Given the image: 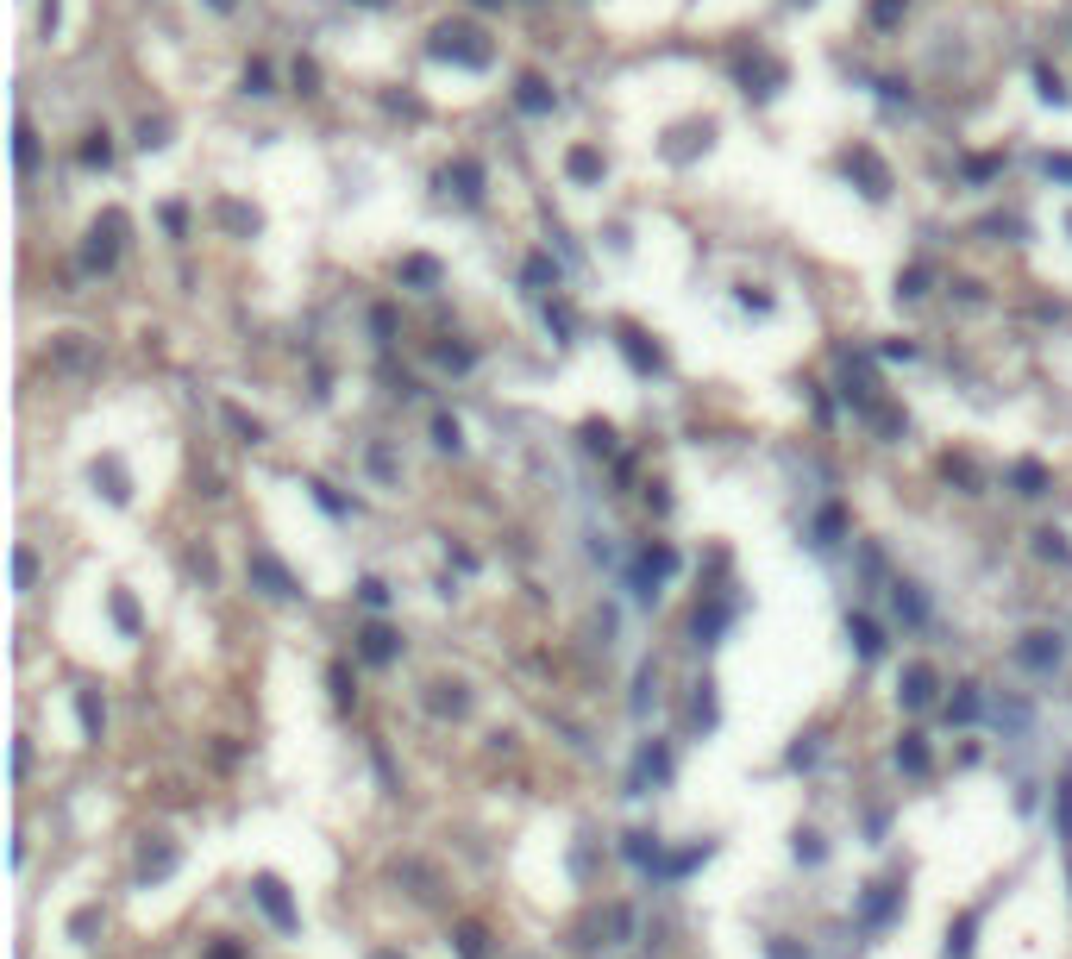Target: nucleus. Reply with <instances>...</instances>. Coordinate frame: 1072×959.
<instances>
[{"label": "nucleus", "instance_id": "50", "mask_svg": "<svg viewBox=\"0 0 1072 959\" xmlns=\"http://www.w3.org/2000/svg\"><path fill=\"white\" fill-rule=\"evenodd\" d=\"M1066 232H1072V214H1066Z\"/></svg>", "mask_w": 1072, "mask_h": 959}, {"label": "nucleus", "instance_id": "2", "mask_svg": "<svg viewBox=\"0 0 1072 959\" xmlns=\"http://www.w3.org/2000/svg\"><path fill=\"white\" fill-rule=\"evenodd\" d=\"M1060 659H1066V640L1054 634V627H1035V634L1016 640V665L1022 671H1060Z\"/></svg>", "mask_w": 1072, "mask_h": 959}, {"label": "nucleus", "instance_id": "46", "mask_svg": "<svg viewBox=\"0 0 1072 959\" xmlns=\"http://www.w3.org/2000/svg\"><path fill=\"white\" fill-rule=\"evenodd\" d=\"M370 959H402V953H395V947H377V953H370Z\"/></svg>", "mask_w": 1072, "mask_h": 959}, {"label": "nucleus", "instance_id": "25", "mask_svg": "<svg viewBox=\"0 0 1072 959\" xmlns=\"http://www.w3.org/2000/svg\"><path fill=\"white\" fill-rule=\"evenodd\" d=\"M903 13H910V0H872V26H878V32H891Z\"/></svg>", "mask_w": 1072, "mask_h": 959}, {"label": "nucleus", "instance_id": "16", "mask_svg": "<svg viewBox=\"0 0 1072 959\" xmlns=\"http://www.w3.org/2000/svg\"><path fill=\"white\" fill-rule=\"evenodd\" d=\"M897 884H872V897H866V922L878 928V922H891V909H897Z\"/></svg>", "mask_w": 1072, "mask_h": 959}, {"label": "nucleus", "instance_id": "40", "mask_svg": "<svg viewBox=\"0 0 1072 959\" xmlns=\"http://www.w3.org/2000/svg\"><path fill=\"white\" fill-rule=\"evenodd\" d=\"M370 471H377V477H383V483H389V477H395V458H389V452H383V446H370Z\"/></svg>", "mask_w": 1072, "mask_h": 959}, {"label": "nucleus", "instance_id": "1", "mask_svg": "<svg viewBox=\"0 0 1072 959\" xmlns=\"http://www.w3.org/2000/svg\"><path fill=\"white\" fill-rule=\"evenodd\" d=\"M433 57H458V63L483 69V63H489V44H483L477 26H439V32H433Z\"/></svg>", "mask_w": 1072, "mask_h": 959}, {"label": "nucleus", "instance_id": "21", "mask_svg": "<svg viewBox=\"0 0 1072 959\" xmlns=\"http://www.w3.org/2000/svg\"><path fill=\"white\" fill-rule=\"evenodd\" d=\"M665 771H671V753H665L659 740H652L646 753H640V778H634V784H646V778H665Z\"/></svg>", "mask_w": 1072, "mask_h": 959}, {"label": "nucleus", "instance_id": "47", "mask_svg": "<svg viewBox=\"0 0 1072 959\" xmlns=\"http://www.w3.org/2000/svg\"><path fill=\"white\" fill-rule=\"evenodd\" d=\"M207 7H220V13H232V7H239V0H207Z\"/></svg>", "mask_w": 1072, "mask_h": 959}, {"label": "nucleus", "instance_id": "19", "mask_svg": "<svg viewBox=\"0 0 1072 959\" xmlns=\"http://www.w3.org/2000/svg\"><path fill=\"white\" fill-rule=\"evenodd\" d=\"M740 76H747V82H759V95H772V88H778V82H784V69H778V63H772V57H753V63H747V69H740Z\"/></svg>", "mask_w": 1072, "mask_h": 959}, {"label": "nucleus", "instance_id": "3", "mask_svg": "<svg viewBox=\"0 0 1072 959\" xmlns=\"http://www.w3.org/2000/svg\"><path fill=\"white\" fill-rule=\"evenodd\" d=\"M251 897H258V909H264V916H270L276 928H283V934H295V928H301V909L289 903L283 878H270V872H264V878H251Z\"/></svg>", "mask_w": 1072, "mask_h": 959}, {"label": "nucleus", "instance_id": "30", "mask_svg": "<svg viewBox=\"0 0 1072 959\" xmlns=\"http://www.w3.org/2000/svg\"><path fill=\"white\" fill-rule=\"evenodd\" d=\"M433 439H439L446 452H458V446H464V439H458V420H452V414H439V420H433Z\"/></svg>", "mask_w": 1072, "mask_h": 959}, {"label": "nucleus", "instance_id": "13", "mask_svg": "<svg viewBox=\"0 0 1072 959\" xmlns=\"http://www.w3.org/2000/svg\"><path fill=\"white\" fill-rule=\"evenodd\" d=\"M515 101H521V113H552V88H546L540 76H521Z\"/></svg>", "mask_w": 1072, "mask_h": 959}, {"label": "nucleus", "instance_id": "7", "mask_svg": "<svg viewBox=\"0 0 1072 959\" xmlns=\"http://www.w3.org/2000/svg\"><path fill=\"white\" fill-rule=\"evenodd\" d=\"M251 583H258V590H264V596H295V577L283 571V558H270L264 546H258V552H251Z\"/></svg>", "mask_w": 1072, "mask_h": 959}, {"label": "nucleus", "instance_id": "36", "mask_svg": "<svg viewBox=\"0 0 1072 959\" xmlns=\"http://www.w3.org/2000/svg\"><path fill=\"white\" fill-rule=\"evenodd\" d=\"M765 953H772V959H809L797 941H790V934H778V941H765Z\"/></svg>", "mask_w": 1072, "mask_h": 959}, {"label": "nucleus", "instance_id": "9", "mask_svg": "<svg viewBox=\"0 0 1072 959\" xmlns=\"http://www.w3.org/2000/svg\"><path fill=\"white\" fill-rule=\"evenodd\" d=\"M446 189H458V201H483V163L477 157H458L446 170Z\"/></svg>", "mask_w": 1072, "mask_h": 959}, {"label": "nucleus", "instance_id": "35", "mask_svg": "<svg viewBox=\"0 0 1072 959\" xmlns=\"http://www.w3.org/2000/svg\"><path fill=\"white\" fill-rule=\"evenodd\" d=\"M245 95H270V69H264V63L245 69Z\"/></svg>", "mask_w": 1072, "mask_h": 959}, {"label": "nucleus", "instance_id": "49", "mask_svg": "<svg viewBox=\"0 0 1072 959\" xmlns=\"http://www.w3.org/2000/svg\"><path fill=\"white\" fill-rule=\"evenodd\" d=\"M364 7H383V0H364Z\"/></svg>", "mask_w": 1072, "mask_h": 959}, {"label": "nucleus", "instance_id": "28", "mask_svg": "<svg viewBox=\"0 0 1072 959\" xmlns=\"http://www.w3.org/2000/svg\"><path fill=\"white\" fill-rule=\"evenodd\" d=\"M797 859H809V865H822V859H828V847H822V834H815V828H803V834H797Z\"/></svg>", "mask_w": 1072, "mask_h": 959}, {"label": "nucleus", "instance_id": "41", "mask_svg": "<svg viewBox=\"0 0 1072 959\" xmlns=\"http://www.w3.org/2000/svg\"><path fill=\"white\" fill-rule=\"evenodd\" d=\"M314 82H320V69H314V63H295V88H301V95H314Z\"/></svg>", "mask_w": 1072, "mask_h": 959}, {"label": "nucleus", "instance_id": "20", "mask_svg": "<svg viewBox=\"0 0 1072 959\" xmlns=\"http://www.w3.org/2000/svg\"><path fill=\"white\" fill-rule=\"evenodd\" d=\"M402 283L433 289V283H439V264H433V257H408V264H402Z\"/></svg>", "mask_w": 1072, "mask_h": 959}, {"label": "nucleus", "instance_id": "10", "mask_svg": "<svg viewBox=\"0 0 1072 959\" xmlns=\"http://www.w3.org/2000/svg\"><path fill=\"white\" fill-rule=\"evenodd\" d=\"M897 765L910 771V778H922V771H928V734H903L897 740Z\"/></svg>", "mask_w": 1072, "mask_h": 959}, {"label": "nucleus", "instance_id": "8", "mask_svg": "<svg viewBox=\"0 0 1072 959\" xmlns=\"http://www.w3.org/2000/svg\"><path fill=\"white\" fill-rule=\"evenodd\" d=\"M358 652H364V659H370V665H389V659H395V652H402V640H395V627H383V621H370V627H364V634H358Z\"/></svg>", "mask_w": 1072, "mask_h": 959}, {"label": "nucleus", "instance_id": "11", "mask_svg": "<svg viewBox=\"0 0 1072 959\" xmlns=\"http://www.w3.org/2000/svg\"><path fill=\"white\" fill-rule=\"evenodd\" d=\"M565 170H571V182H602V151H596V145H577V151L565 157Z\"/></svg>", "mask_w": 1072, "mask_h": 959}, {"label": "nucleus", "instance_id": "14", "mask_svg": "<svg viewBox=\"0 0 1072 959\" xmlns=\"http://www.w3.org/2000/svg\"><path fill=\"white\" fill-rule=\"evenodd\" d=\"M1010 483H1016V496H1047V471L1035 458H1022L1016 471H1010Z\"/></svg>", "mask_w": 1072, "mask_h": 959}, {"label": "nucleus", "instance_id": "42", "mask_svg": "<svg viewBox=\"0 0 1072 959\" xmlns=\"http://www.w3.org/2000/svg\"><path fill=\"white\" fill-rule=\"evenodd\" d=\"M439 364H452V370H471V352H464V345H446V352H439Z\"/></svg>", "mask_w": 1072, "mask_h": 959}, {"label": "nucleus", "instance_id": "26", "mask_svg": "<svg viewBox=\"0 0 1072 959\" xmlns=\"http://www.w3.org/2000/svg\"><path fill=\"white\" fill-rule=\"evenodd\" d=\"M76 709H82V728H88V740H101V703H95V690H82V696H76Z\"/></svg>", "mask_w": 1072, "mask_h": 959}, {"label": "nucleus", "instance_id": "37", "mask_svg": "<svg viewBox=\"0 0 1072 959\" xmlns=\"http://www.w3.org/2000/svg\"><path fill=\"white\" fill-rule=\"evenodd\" d=\"M997 170H1004V157H972V163H966L972 182H985V176H997Z\"/></svg>", "mask_w": 1072, "mask_h": 959}, {"label": "nucleus", "instance_id": "34", "mask_svg": "<svg viewBox=\"0 0 1072 959\" xmlns=\"http://www.w3.org/2000/svg\"><path fill=\"white\" fill-rule=\"evenodd\" d=\"M358 596H364L370 608H383V602H389V583H383V577H364V583H358Z\"/></svg>", "mask_w": 1072, "mask_h": 959}, {"label": "nucleus", "instance_id": "48", "mask_svg": "<svg viewBox=\"0 0 1072 959\" xmlns=\"http://www.w3.org/2000/svg\"><path fill=\"white\" fill-rule=\"evenodd\" d=\"M471 7H502V0H471Z\"/></svg>", "mask_w": 1072, "mask_h": 959}, {"label": "nucleus", "instance_id": "27", "mask_svg": "<svg viewBox=\"0 0 1072 959\" xmlns=\"http://www.w3.org/2000/svg\"><path fill=\"white\" fill-rule=\"evenodd\" d=\"M107 602H113V621H120L126 634H138V608H132V596H126V590H113Z\"/></svg>", "mask_w": 1072, "mask_h": 959}, {"label": "nucleus", "instance_id": "18", "mask_svg": "<svg viewBox=\"0 0 1072 959\" xmlns=\"http://www.w3.org/2000/svg\"><path fill=\"white\" fill-rule=\"evenodd\" d=\"M978 709H985V696H978L972 684H960V696L947 703V721H960V728H966V721H978Z\"/></svg>", "mask_w": 1072, "mask_h": 959}, {"label": "nucleus", "instance_id": "33", "mask_svg": "<svg viewBox=\"0 0 1072 959\" xmlns=\"http://www.w3.org/2000/svg\"><path fill=\"white\" fill-rule=\"evenodd\" d=\"M527 283H552V289H558V264H552V257H533V264H527Z\"/></svg>", "mask_w": 1072, "mask_h": 959}, {"label": "nucleus", "instance_id": "23", "mask_svg": "<svg viewBox=\"0 0 1072 959\" xmlns=\"http://www.w3.org/2000/svg\"><path fill=\"white\" fill-rule=\"evenodd\" d=\"M972 928H978V909H966V916H960V928H953V941H947V959H966V953H972Z\"/></svg>", "mask_w": 1072, "mask_h": 959}, {"label": "nucleus", "instance_id": "4", "mask_svg": "<svg viewBox=\"0 0 1072 959\" xmlns=\"http://www.w3.org/2000/svg\"><path fill=\"white\" fill-rule=\"evenodd\" d=\"M935 690H941V671L928 665V659H910V665H903V677H897V703H903V709H928V703H935Z\"/></svg>", "mask_w": 1072, "mask_h": 959}, {"label": "nucleus", "instance_id": "17", "mask_svg": "<svg viewBox=\"0 0 1072 959\" xmlns=\"http://www.w3.org/2000/svg\"><path fill=\"white\" fill-rule=\"evenodd\" d=\"M452 941H458V959H489V947H483L489 934H483L477 922H458V928H452Z\"/></svg>", "mask_w": 1072, "mask_h": 959}, {"label": "nucleus", "instance_id": "15", "mask_svg": "<svg viewBox=\"0 0 1072 959\" xmlns=\"http://www.w3.org/2000/svg\"><path fill=\"white\" fill-rule=\"evenodd\" d=\"M847 634H853V646H859V659H878V652H884V634H878V627H872L866 615H853V621H847Z\"/></svg>", "mask_w": 1072, "mask_h": 959}, {"label": "nucleus", "instance_id": "12", "mask_svg": "<svg viewBox=\"0 0 1072 959\" xmlns=\"http://www.w3.org/2000/svg\"><path fill=\"white\" fill-rule=\"evenodd\" d=\"M891 602H897V615L910 621V627H922V621H928V602H922V590H916V583H897V590H891Z\"/></svg>", "mask_w": 1072, "mask_h": 959}, {"label": "nucleus", "instance_id": "5", "mask_svg": "<svg viewBox=\"0 0 1072 959\" xmlns=\"http://www.w3.org/2000/svg\"><path fill=\"white\" fill-rule=\"evenodd\" d=\"M847 176H859L866 201H884V195H891V170L878 163V151H872V145H853V151H847Z\"/></svg>", "mask_w": 1072, "mask_h": 959}, {"label": "nucleus", "instance_id": "43", "mask_svg": "<svg viewBox=\"0 0 1072 959\" xmlns=\"http://www.w3.org/2000/svg\"><path fill=\"white\" fill-rule=\"evenodd\" d=\"M82 163H107V138H88V145H82Z\"/></svg>", "mask_w": 1072, "mask_h": 959}, {"label": "nucleus", "instance_id": "38", "mask_svg": "<svg viewBox=\"0 0 1072 959\" xmlns=\"http://www.w3.org/2000/svg\"><path fill=\"white\" fill-rule=\"evenodd\" d=\"M584 446L590 452H615V433L609 427H584Z\"/></svg>", "mask_w": 1072, "mask_h": 959}, {"label": "nucleus", "instance_id": "29", "mask_svg": "<svg viewBox=\"0 0 1072 959\" xmlns=\"http://www.w3.org/2000/svg\"><path fill=\"white\" fill-rule=\"evenodd\" d=\"M841 540V508H828L822 521H815V546H834Z\"/></svg>", "mask_w": 1072, "mask_h": 959}, {"label": "nucleus", "instance_id": "44", "mask_svg": "<svg viewBox=\"0 0 1072 959\" xmlns=\"http://www.w3.org/2000/svg\"><path fill=\"white\" fill-rule=\"evenodd\" d=\"M1047 176H1060V182H1072V157H1047Z\"/></svg>", "mask_w": 1072, "mask_h": 959}, {"label": "nucleus", "instance_id": "45", "mask_svg": "<svg viewBox=\"0 0 1072 959\" xmlns=\"http://www.w3.org/2000/svg\"><path fill=\"white\" fill-rule=\"evenodd\" d=\"M207 959H239V947H232V941H220V947L207 953Z\"/></svg>", "mask_w": 1072, "mask_h": 959}, {"label": "nucleus", "instance_id": "24", "mask_svg": "<svg viewBox=\"0 0 1072 959\" xmlns=\"http://www.w3.org/2000/svg\"><path fill=\"white\" fill-rule=\"evenodd\" d=\"M145 872H151V878L176 872V847H170V840H157V847H145Z\"/></svg>", "mask_w": 1072, "mask_h": 959}, {"label": "nucleus", "instance_id": "32", "mask_svg": "<svg viewBox=\"0 0 1072 959\" xmlns=\"http://www.w3.org/2000/svg\"><path fill=\"white\" fill-rule=\"evenodd\" d=\"M922 289H928V264H916V270H910V276H903V283H897V295H903V301H916Z\"/></svg>", "mask_w": 1072, "mask_h": 959}, {"label": "nucleus", "instance_id": "39", "mask_svg": "<svg viewBox=\"0 0 1072 959\" xmlns=\"http://www.w3.org/2000/svg\"><path fill=\"white\" fill-rule=\"evenodd\" d=\"M19 163H26V170L38 163V138H32V126H19Z\"/></svg>", "mask_w": 1072, "mask_h": 959}, {"label": "nucleus", "instance_id": "22", "mask_svg": "<svg viewBox=\"0 0 1072 959\" xmlns=\"http://www.w3.org/2000/svg\"><path fill=\"white\" fill-rule=\"evenodd\" d=\"M1035 552H1041V558H1060V565H1072L1066 533H1054V527H1041V533H1035Z\"/></svg>", "mask_w": 1072, "mask_h": 959}, {"label": "nucleus", "instance_id": "6", "mask_svg": "<svg viewBox=\"0 0 1072 959\" xmlns=\"http://www.w3.org/2000/svg\"><path fill=\"white\" fill-rule=\"evenodd\" d=\"M120 232H126V220H120V214H107L95 232H88V270H107L113 257H120Z\"/></svg>", "mask_w": 1072, "mask_h": 959}, {"label": "nucleus", "instance_id": "31", "mask_svg": "<svg viewBox=\"0 0 1072 959\" xmlns=\"http://www.w3.org/2000/svg\"><path fill=\"white\" fill-rule=\"evenodd\" d=\"M627 859H640V865L659 859V840H652V834H627Z\"/></svg>", "mask_w": 1072, "mask_h": 959}]
</instances>
